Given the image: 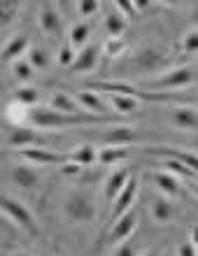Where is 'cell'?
<instances>
[{"label": "cell", "instance_id": "1", "mask_svg": "<svg viewBox=\"0 0 198 256\" xmlns=\"http://www.w3.org/2000/svg\"><path fill=\"white\" fill-rule=\"evenodd\" d=\"M119 116L110 114V116H91V114H80V116H70V114H58L49 108H30L28 110V126L35 128H44V130H54V128H72V126H86V124H112Z\"/></svg>", "mask_w": 198, "mask_h": 256}, {"label": "cell", "instance_id": "2", "mask_svg": "<svg viewBox=\"0 0 198 256\" xmlns=\"http://www.w3.org/2000/svg\"><path fill=\"white\" fill-rule=\"evenodd\" d=\"M194 82H196V66L186 63V66H180L175 70H168L161 77L142 82L140 91H147V94H170V91H180V88L189 86Z\"/></svg>", "mask_w": 198, "mask_h": 256}, {"label": "cell", "instance_id": "3", "mask_svg": "<svg viewBox=\"0 0 198 256\" xmlns=\"http://www.w3.org/2000/svg\"><path fill=\"white\" fill-rule=\"evenodd\" d=\"M96 200L84 191H70L63 200V212L70 222H80V224H91L96 219Z\"/></svg>", "mask_w": 198, "mask_h": 256}, {"label": "cell", "instance_id": "4", "mask_svg": "<svg viewBox=\"0 0 198 256\" xmlns=\"http://www.w3.org/2000/svg\"><path fill=\"white\" fill-rule=\"evenodd\" d=\"M0 212L7 216V222L16 224L19 228L26 230L28 236H38V222H35V216L30 214V210H28L24 202L16 200V198L0 194Z\"/></svg>", "mask_w": 198, "mask_h": 256}, {"label": "cell", "instance_id": "5", "mask_svg": "<svg viewBox=\"0 0 198 256\" xmlns=\"http://www.w3.org/2000/svg\"><path fill=\"white\" fill-rule=\"evenodd\" d=\"M168 56L156 47H140L138 52L130 54V58L126 61V68H136V70H142V72H152V70H161V68L168 66Z\"/></svg>", "mask_w": 198, "mask_h": 256}, {"label": "cell", "instance_id": "6", "mask_svg": "<svg viewBox=\"0 0 198 256\" xmlns=\"http://www.w3.org/2000/svg\"><path fill=\"white\" fill-rule=\"evenodd\" d=\"M138 191H140V186H138V180L136 177H128V182H126V186H124L119 194H116V198L112 200V208H110V224L116 222L122 214H126L128 210H133V205H136V198H138Z\"/></svg>", "mask_w": 198, "mask_h": 256}, {"label": "cell", "instance_id": "7", "mask_svg": "<svg viewBox=\"0 0 198 256\" xmlns=\"http://www.w3.org/2000/svg\"><path fill=\"white\" fill-rule=\"evenodd\" d=\"M38 21H40V28L42 33L49 35L52 40H58L63 35V16L56 12L54 5H42L40 12H38Z\"/></svg>", "mask_w": 198, "mask_h": 256}, {"label": "cell", "instance_id": "8", "mask_svg": "<svg viewBox=\"0 0 198 256\" xmlns=\"http://www.w3.org/2000/svg\"><path fill=\"white\" fill-rule=\"evenodd\" d=\"M19 156L26 158L28 163H35V166H63L68 161V154H58V152H52V149H44V147L21 149Z\"/></svg>", "mask_w": 198, "mask_h": 256}, {"label": "cell", "instance_id": "9", "mask_svg": "<svg viewBox=\"0 0 198 256\" xmlns=\"http://www.w3.org/2000/svg\"><path fill=\"white\" fill-rule=\"evenodd\" d=\"M100 61V44H86L75 54V61L70 66V72H94Z\"/></svg>", "mask_w": 198, "mask_h": 256}, {"label": "cell", "instance_id": "10", "mask_svg": "<svg viewBox=\"0 0 198 256\" xmlns=\"http://www.w3.org/2000/svg\"><path fill=\"white\" fill-rule=\"evenodd\" d=\"M138 228V212L128 210L126 214H122L116 222H112V230H110V242H124L133 236V230Z\"/></svg>", "mask_w": 198, "mask_h": 256}, {"label": "cell", "instance_id": "11", "mask_svg": "<svg viewBox=\"0 0 198 256\" xmlns=\"http://www.w3.org/2000/svg\"><path fill=\"white\" fill-rule=\"evenodd\" d=\"M5 142H7V147H14L21 152V149H28V147H40L42 135L38 133V130H33L30 126H19L7 135Z\"/></svg>", "mask_w": 198, "mask_h": 256}, {"label": "cell", "instance_id": "12", "mask_svg": "<svg viewBox=\"0 0 198 256\" xmlns=\"http://www.w3.org/2000/svg\"><path fill=\"white\" fill-rule=\"evenodd\" d=\"M140 138H142V135L130 126L110 128V130H105V133L100 135V140L105 142V147H128L130 142H138Z\"/></svg>", "mask_w": 198, "mask_h": 256}, {"label": "cell", "instance_id": "13", "mask_svg": "<svg viewBox=\"0 0 198 256\" xmlns=\"http://www.w3.org/2000/svg\"><path fill=\"white\" fill-rule=\"evenodd\" d=\"M77 105L82 108L84 114H91V116H110V108L102 102L100 94H96V91H91V88H86V91H80L77 94Z\"/></svg>", "mask_w": 198, "mask_h": 256}, {"label": "cell", "instance_id": "14", "mask_svg": "<svg viewBox=\"0 0 198 256\" xmlns=\"http://www.w3.org/2000/svg\"><path fill=\"white\" fill-rule=\"evenodd\" d=\"M168 116H170V126L180 128V130H186V133H194L198 126L196 108H175L168 112Z\"/></svg>", "mask_w": 198, "mask_h": 256}, {"label": "cell", "instance_id": "15", "mask_svg": "<svg viewBox=\"0 0 198 256\" xmlns=\"http://www.w3.org/2000/svg\"><path fill=\"white\" fill-rule=\"evenodd\" d=\"M49 110H54L58 114H70V116L84 114L75 98L68 94H63V91H54V94H52V98H49Z\"/></svg>", "mask_w": 198, "mask_h": 256}, {"label": "cell", "instance_id": "16", "mask_svg": "<svg viewBox=\"0 0 198 256\" xmlns=\"http://www.w3.org/2000/svg\"><path fill=\"white\" fill-rule=\"evenodd\" d=\"M147 152L154 156H166V158L178 161L192 170L198 168V158H196V154H192V152H180V149H168V147H152V149H147Z\"/></svg>", "mask_w": 198, "mask_h": 256}, {"label": "cell", "instance_id": "17", "mask_svg": "<svg viewBox=\"0 0 198 256\" xmlns=\"http://www.w3.org/2000/svg\"><path fill=\"white\" fill-rule=\"evenodd\" d=\"M30 47V38L28 35H14L12 40L7 42L5 47H2V52H0V58L2 61H19L21 56L26 54V49Z\"/></svg>", "mask_w": 198, "mask_h": 256}, {"label": "cell", "instance_id": "18", "mask_svg": "<svg viewBox=\"0 0 198 256\" xmlns=\"http://www.w3.org/2000/svg\"><path fill=\"white\" fill-rule=\"evenodd\" d=\"M116 112V116H128V114H136L140 110V100L133 98V96H124V94H110V105Z\"/></svg>", "mask_w": 198, "mask_h": 256}, {"label": "cell", "instance_id": "19", "mask_svg": "<svg viewBox=\"0 0 198 256\" xmlns=\"http://www.w3.org/2000/svg\"><path fill=\"white\" fill-rule=\"evenodd\" d=\"M175 216H178V210L168 198H164V196L154 198V202H152V219H154V224H170Z\"/></svg>", "mask_w": 198, "mask_h": 256}, {"label": "cell", "instance_id": "20", "mask_svg": "<svg viewBox=\"0 0 198 256\" xmlns=\"http://www.w3.org/2000/svg\"><path fill=\"white\" fill-rule=\"evenodd\" d=\"M152 182H154V186H156V189L161 191V196H164V198H175V196L182 194V184H180L172 175L164 172V170L154 172Z\"/></svg>", "mask_w": 198, "mask_h": 256}, {"label": "cell", "instance_id": "21", "mask_svg": "<svg viewBox=\"0 0 198 256\" xmlns=\"http://www.w3.org/2000/svg\"><path fill=\"white\" fill-rule=\"evenodd\" d=\"M161 170H164V172H168V175H172L178 182L194 184V189H196V170L186 168V166H182V163H178V161H170V158L161 161Z\"/></svg>", "mask_w": 198, "mask_h": 256}, {"label": "cell", "instance_id": "22", "mask_svg": "<svg viewBox=\"0 0 198 256\" xmlns=\"http://www.w3.org/2000/svg\"><path fill=\"white\" fill-rule=\"evenodd\" d=\"M128 177L130 172L126 168H116L112 175L108 177V182H105V200L112 202L116 198V194L126 186V182H128Z\"/></svg>", "mask_w": 198, "mask_h": 256}, {"label": "cell", "instance_id": "23", "mask_svg": "<svg viewBox=\"0 0 198 256\" xmlns=\"http://www.w3.org/2000/svg\"><path fill=\"white\" fill-rule=\"evenodd\" d=\"M89 35H91L89 24H84V21L72 24V26H70V30H68V47L72 49V52L84 49L86 44H89Z\"/></svg>", "mask_w": 198, "mask_h": 256}, {"label": "cell", "instance_id": "24", "mask_svg": "<svg viewBox=\"0 0 198 256\" xmlns=\"http://www.w3.org/2000/svg\"><path fill=\"white\" fill-rule=\"evenodd\" d=\"M12 180L19 184V186H24V189H33L35 184L40 182V172H38L33 166L21 163V166H16V168L12 170Z\"/></svg>", "mask_w": 198, "mask_h": 256}, {"label": "cell", "instance_id": "25", "mask_svg": "<svg viewBox=\"0 0 198 256\" xmlns=\"http://www.w3.org/2000/svg\"><path fill=\"white\" fill-rule=\"evenodd\" d=\"M130 156V147H102L98 152L96 161L105 163V166H114V163H122Z\"/></svg>", "mask_w": 198, "mask_h": 256}, {"label": "cell", "instance_id": "26", "mask_svg": "<svg viewBox=\"0 0 198 256\" xmlns=\"http://www.w3.org/2000/svg\"><path fill=\"white\" fill-rule=\"evenodd\" d=\"M96 147H91V144H80L77 149L68 152V161L70 163H77V166H91V163H96Z\"/></svg>", "mask_w": 198, "mask_h": 256}, {"label": "cell", "instance_id": "27", "mask_svg": "<svg viewBox=\"0 0 198 256\" xmlns=\"http://www.w3.org/2000/svg\"><path fill=\"white\" fill-rule=\"evenodd\" d=\"M38 100H40V91L35 86H19L14 91V102H19V105H24L28 110L35 108Z\"/></svg>", "mask_w": 198, "mask_h": 256}, {"label": "cell", "instance_id": "28", "mask_svg": "<svg viewBox=\"0 0 198 256\" xmlns=\"http://www.w3.org/2000/svg\"><path fill=\"white\" fill-rule=\"evenodd\" d=\"M126 26H128V21L124 19L116 10L108 12V16H105V30L110 33V38H119V35L126 30Z\"/></svg>", "mask_w": 198, "mask_h": 256}, {"label": "cell", "instance_id": "29", "mask_svg": "<svg viewBox=\"0 0 198 256\" xmlns=\"http://www.w3.org/2000/svg\"><path fill=\"white\" fill-rule=\"evenodd\" d=\"M28 63H30V68L33 70H47L49 63H52V58H49L47 49L42 47H28Z\"/></svg>", "mask_w": 198, "mask_h": 256}, {"label": "cell", "instance_id": "30", "mask_svg": "<svg viewBox=\"0 0 198 256\" xmlns=\"http://www.w3.org/2000/svg\"><path fill=\"white\" fill-rule=\"evenodd\" d=\"M5 116H7V122L14 124L16 128H19L21 124H26V126H28V108H24V105H19V102H12V105H7Z\"/></svg>", "mask_w": 198, "mask_h": 256}, {"label": "cell", "instance_id": "31", "mask_svg": "<svg viewBox=\"0 0 198 256\" xmlns=\"http://www.w3.org/2000/svg\"><path fill=\"white\" fill-rule=\"evenodd\" d=\"M12 72H14V77L21 82V84H28V82L33 80V74H35V70L30 68V63L26 61V58H19V61H14L12 63Z\"/></svg>", "mask_w": 198, "mask_h": 256}, {"label": "cell", "instance_id": "32", "mask_svg": "<svg viewBox=\"0 0 198 256\" xmlns=\"http://www.w3.org/2000/svg\"><path fill=\"white\" fill-rule=\"evenodd\" d=\"M16 16V2L12 0H0V26H7Z\"/></svg>", "mask_w": 198, "mask_h": 256}, {"label": "cell", "instance_id": "33", "mask_svg": "<svg viewBox=\"0 0 198 256\" xmlns=\"http://www.w3.org/2000/svg\"><path fill=\"white\" fill-rule=\"evenodd\" d=\"M142 252V247L138 242H133V240H124V242H119V247L114 250V254L112 256H138Z\"/></svg>", "mask_w": 198, "mask_h": 256}, {"label": "cell", "instance_id": "34", "mask_svg": "<svg viewBox=\"0 0 198 256\" xmlns=\"http://www.w3.org/2000/svg\"><path fill=\"white\" fill-rule=\"evenodd\" d=\"M114 10L119 14H122L126 21H133L138 16V12H136V5H133V0H116V5H114Z\"/></svg>", "mask_w": 198, "mask_h": 256}, {"label": "cell", "instance_id": "35", "mask_svg": "<svg viewBox=\"0 0 198 256\" xmlns=\"http://www.w3.org/2000/svg\"><path fill=\"white\" fill-rule=\"evenodd\" d=\"M102 49H105V54H108L110 58H116V56H119L124 49H126V44H124L119 38H110V40L102 44Z\"/></svg>", "mask_w": 198, "mask_h": 256}, {"label": "cell", "instance_id": "36", "mask_svg": "<svg viewBox=\"0 0 198 256\" xmlns=\"http://www.w3.org/2000/svg\"><path fill=\"white\" fill-rule=\"evenodd\" d=\"M182 49H184L186 54H196V49H198V33H196V28L186 30V35L182 38Z\"/></svg>", "mask_w": 198, "mask_h": 256}, {"label": "cell", "instance_id": "37", "mask_svg": "<svg viewBox=\"0 0 198 256\" xmlns=\"http://www.w3.org/2000/svg\"><path fill=\"white\" fill-rule=\"evenodd\" d=\"M75 54H77V52H72L68 44H63V47L58 49L56 61H58V66H61V68H70V66H72V61H75Z\"/></svg>", "mask_w": 198, "mask_h": 256}, {"label": "cell", "instance_id": "38", "mask_svg": "<svg viewBox=\"0 0 198 256\" xmlns=\"http://www.w3.org/2000/svg\"><path fill=\"white\" fill-rule=\"evenodd\" d=\"M77 10H80V16H91L100 10V2L98 0H82V2H77Z\"/></svg>", "mask_w": 198, "mask_h": 256}, {"label": "cell", "instance_id": "39", "mask_svg": "<svg viewBox=\"0 0 198 256\" xmlns=\"http://www.w3.org/2000/svg\"><path fill=\"white\" fill-rule=\"evenodd\" d=\"M82 166H77V163H70V161H66L61 166V175H66V177H77V175H82Z\"/></svg>", "mask_w": 198, "mask_h": 256}, {"label": "cell", "instance_id": "40", "mask_svg": "<svg viewBox=\"0 0 198 256\" xmlns=\"http://www.w3.org/2000/svg\"><path fill=\"white\" fill-rule=\"evenodd\" d=\"M180 256H196V247H194V244L186 240V242L180 247Z\"/></svg>", "mask_w": 198, "mask_h": 256}, {"label": "cell", "instance_id": "41", "mask_svg": "<svg viewBox=\"0 0 198 256\" xmlns=\"http://www.w3.org/2000/svg\"><path fill=\"white\" fill-rule=\"evenodd\" d=\"M142 256H161V254H158V252L156 250H150V252H144V254Z\"/></svg>", "mask_w": 198, "mask_h": 256}, {"label": "cell", "instance_id": "42", "mask_svg": "<svg viewBox=\"0 0 198 256\" xmlns=\"http://www.w3.org/2000/svg\"><path fill=\"white\" fill-rule=\"evenodd\" d=\"M0 228H10V224H7L2 216H0Z\"/></svg>", "mask_w": 198, "mask_h": 256}, {"label": "cell", "instance_id": "43", "mask_svg": "<svg viewBox=\"0 0 198 256\" xmlns=\"http://www.w3.org/2000/svg\"><path fill=\"white\" fill-rule=\"evenodd\" d=\"M14 256H30V254H28V252H16Z\"/></svg>", "mask_w": 198, "mask_h": 256}]
</instances>
